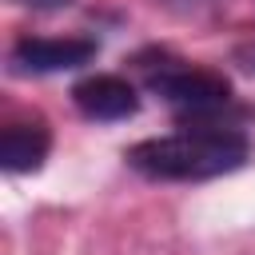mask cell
<instances>
[{
  "instance_id": "6da1fadb",
  "label": "cell",
  "mask_w": 255,
  "mask_h": 255,
  "mask_svg": "<svg viewBox=\"0 0 255 255\" xmlns=\"http://www.w3.org/2000/svg\"><path fill=\"white\" fill-rule=\"evenodd\" d=\"M247 135L235 128H191L171 135H151L128 151V167H135L147 179L167 183H199L227 175L247 163Z\"/></svg>"
},
{
  "instance_id": "7a4b0ae2",
  "label": "cell",
  "mask_w": 255,
  "mask_h": 255,
  "mask_svg": "<svg viewBox=\"0 0 255 255\" xmlns=\"http://www.w3.org/2000/svg\"><path fill=\"white\" fill-rule=\"evenodd\" d=\"M151 92H159L167 104L183 112H219L231 104V84L207 68H163L151 76Z\"/></svg>"
},
{
  "instance_id": "3957f363",
  "label": "cell",
  "mask_w": 255,
  "mask_h": 255,
  "mask_svg": "<svg viewBox=\"0 0 255 255\" xmlns=\"http://www.w3.org/2000/svg\"><path fill=\"white\" fill-rule=\"evenodd\" d=\"M92 56H96V40L88 36H28L12 48L16 72H36V76L80 68Z\"/></svg>"
},
{
  "instance_id": "277c9868",
  "label": "cell",
  "mask_w": 255,
  "mask_h": 255,
  "mask_svg": "<svg viewBox=\"0 0 255 255\" xmlns=\"http://www.w3.org/2000/svg\"><path fill=\"white\" fill-rule=\"evenodd\" d=\"M72 100H76V108H80L88 120H100V124L128 120V116L139 112L135 88H131L128 80H120V76H108V72L80 80V84L72 88Z\"/></svg>"
},
{
  "instance_id": "5b68a950",
  "label": "cell",
  "mask_w": 255,
  "mask_h": 255,
  "mask_svg": "<svg viewBox=\"0 0 255 255\" xmlns=\"http://www.w3.org/2000/svg\"><path fill=\"white\" fill-rule=\"evenodd\" d=\"M48 147H52L48 124L44 120H20V124H8L4 135H0V163L12 175L40 171L44 159H48Z\"/></svg>"
},
{
  "instance_id": "8992f818",
  "label": "cell",
  "mask_w": 255,
  "mask_h": 255,
  "mask_svg": "<svg viewBox=\"0 0 255 255\" xmlns=\"http://www.w3.org/2000/svg\"><path fill=\"white\" fill-rule=\"evenodd\" d=\"M12 4H24V8H40V12H52V8H68L72 0H12Z\"/></svg>"
},
{
  "instance_id": "52a82bcc",
  "label": "cell",
  "mask_w": 255,
  "mask_h": 255,
  "mask_svg": "<svg viewBox=\"0 0 255 255\" xmlns=\"http://www.w3.org/2000/svg\"><path fill=\"white\" fill-rule=\"evenodd\" d=\"M251 68H255V64H251Z\"/></svg>"
}]
</instances>
